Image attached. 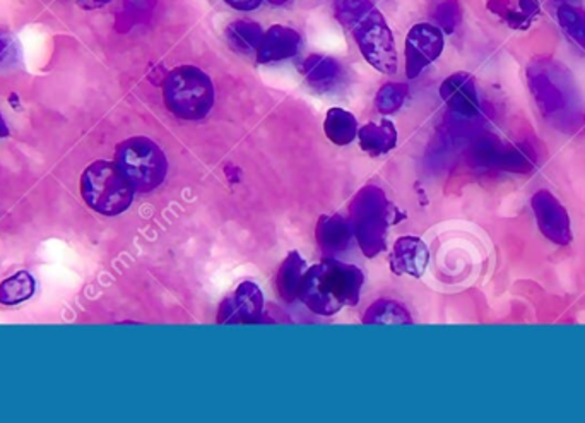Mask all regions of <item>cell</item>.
Instances as JSON below:
<instances>
[{"mask_svg": "<svg viewBox=\"0 0 585 423\" xmlns=\"http://www.w3.org/2000/svg\"><path fill=\"white\" fill-rule=\"evenodd\" d=\"M336 15L351 31L361 55L382 74L397 71L394 35L370 0H336Z\"/></svg>", "mask_w": 585, "mask_h": 423, "instance_id": "obj_1", "label": "cell"}, {"mask_svg": "<svg viewBox=\"0 0 585 423\" xmlns=\"http://www.w3.org/2000/svg\"><path fill=\"white\" fill-rule=\"evenodd\" d=\"M363 279L353 264L326 260L307 269L298 297L313 314L334 316L342 307L357 306Z\"/></svg>", "mask_w": 585, "mask_h": 423, "instance_id": "obj_2", "label": "cell"}, {"mask_svg": "<svg viewBox=\"0 0 585 423\" xmlns=\"http://www.w3.org/2000/svg\"><path fill=\"white\" fill-rule=\"evenodd\" d=\"M163 98L168 110L182 120H202L214 107V84L195 65H180L164 77Z\"/></svg>", "mask_w": 585, "mask_h": 423, "instance_id": "obj_3", "label": "cell"}, {"mask_svg": "<svg viewBox=\"0 0 585 423\" xmlns=\"http://www.w3.org/2000/svg\"><path fill=\"white\" fill-rule=\"evenodd\" d=\"M400 213L379 188L361 189L351 202V229L366 257H375L385 248V236Z\"/></svg>", "mask_w": 585, "mask_h": 423, "instance_id": "obj_4", "label": "cell"}, {"mask_svg": "<svg viewBox=\"0 0 585 423\" xmlns=\"http://www.w3.org/2000/svg\"><path fill=\"white\" fill-rule=\"evenodd\" d=\"M134 189L129 180L110 161H95L81 177V194L92 210L117 216L132 204Z\"/></svg>", "mask_w": 585, "mask_h": 423, "instance_id": "obj_5", "label": "cell"}, {"mask_svg": "<svg viewBox=\"0 0 585 423\" xmlns=\"http://www.w3.org/2000/svg\"><path fill=\"white\" fill-rule=\"evenodd\" d=\"M115 165L137 192H151L160 188L168 173L167 157L160 146L141 136L118 145Z\"/></svg>", "mask_w": 585, "mask_h": 423, "instance_id": "obj_6", "label": "cell"}, {"mask_svg": "<svg viewBox=\"0 0 585 423\" xmlns=\"http://www.w3.org/2000/svg\"><path fill=\"white\" fill-rule=\"evenodd\" d=\"M529 88L544 117H560L571 107L572 83L556 62L540 61L529 65Z\"/></svg>", "mask_w": 585, "mask_h": 423, "instance_id": "obj_7", "label": "cell"}, {"mask_svg": "<svg viewBox=\"0 0 585 423\" xmlns=\"http://www.w3.org/2000/svg\"><path fill=\"white\" fill-rule=\"evenodd\" d=\"M444 31L435 24L418 23L411 28L406 36V76L418 77L429 64H434L444 52Z\"/></svg>", "mask_w": 585, "mask_h": 423, "instance_id": "obj_8", "label": "cell"}, {"mask_svg": "<svg viewBox=\"0 0 585 423\" xmlns=\"http://www.w3.org/2000/svg\"><path fill=\"white\" fill-rule=\"evenodd\" d=\"M531 210L536 218L538 229L547 241L562 247L571 245L574 241L571 214L556 195L546 189H541L536 194H532Z\"/></svg>", "mask_w": 585, "mask_h": 423, "instance_id": "obj_9", "label": "cell"}, {"mask_svg": "<svg viewBox=\"0 0 585 423\" xmlns=\"http://www.w3.org/2000/svg\"><path fill=\"white\" fill-rule=\"evenodd\" d=\"M264 314V295L254 282H244L223 300L220 325H259Z\"/></svg>", "mask_w": 585, "mask_h": 423, "instance_id": "obj_10", "label": "cell"}, {"mask_svg": "<svg viewBox=\"0 0 585 423\" xmlns=\"http://www.w3.org/2000/svg\"><path fill=\"white\" fill-rule=\"evenodd\" d=\"M440 96L454 114L472 118L479 112V96L471 74L456 73L442 83Z\"/></svg>", "mask_w": 585, "mask_h": 423, "instance_id": "obj_11", "label": "cell"}, {"mask_svg": "<svg viewBox=\"0 0 585 423\" xmlns=\"http://www.w3.org/2000/svg\"><path fill=\"white\" fill-rule=\"evenodd\" d=\"M429 263V251L418 236H401L391 254V269L395 275L419 278Z\"/></svg>", "mask_w": 585, "mask_h": 423, "instance_id": "obj_12", "label": "cell"}, {"mask_svg": "<svg viewBox=\"0 0 585 423\" xmlns=\"http://www.w3.org/2000/svg\"><path fill=\"white\" fill-rule=\"evenodd\" d=\"M301 39L298 31L292 28L274 24L264 33L263 42L257 49V62L270 64V62L286 61L295 57L300 50Z\"/></svg>", "mask_w": 585, "mask_h": 423, "instance_id": "obj_13", "label": "cell"}, {"mask_svg": "<svg viewBox=\"0 0 585 423\" xmlns=\"http://www.w3.org/2000/svg\"><path fill=\"white\" fill-rule=\"evenodd\" d=\"M353 229L344 218L339 214L322 216L317 225V242L326 260H332L339 252L350 247Z\"/></svg>", "mask_w": 585, "mask_h": 423, "instance_id": "obj_14", "label": "cell"}, {"mask_svg": "<svg viewBox=\"0 0 585 423\" xmlns=\"http://www.w3.org/2000/svg\"><path fill=\"white\" fill-rule=\"evenodd\" d=\"M360 148L372 157L389 154L397 145V130L391 120L370 123L358 129Z\"/></svg>", "mask_w": 585, "mask_h": 423, "instance_id": "obj_15", "label": "cell"}, {"mask_svg": "<svg viewBox=\"0 0 585 423\" xmlns=\"http://www.w3.org/2000/svg\"><path fill=\"white\" fill-rule=\"evenodd\" d=\"M305 273H307V263L300 256V252H289L288 257L283 261L281 267H279L278 282H276V288H278L279 297L283 300H297Z\"/></svg>", "mask_w": 585, "mask_h": 423, "instance_id": "obj_16", "label": "cell"}, {"mask_svg": "<svg viewBox=\"0 0 585 423\" xmlns=\"http://www.w3.org/2000/svg\"><path fill=\"white\" fill-rule=\"evenodd\" d=\"M323 130L329 141L338 146H347L353 142L358 136V123L351 112L342 108H331L327 112Z\"/></svg>", "mask_w": 585, "mask_h": 423, "instance_id": "obj_17", "label": "cell"}, {"mask_svg": "<svg viewBox=\"0 0 585 423\" xmlns=\"http://www.w3.org/2000/svg\"><path fill=\"white\" fill-rule=\"evenodd\" d=\"M263 36V28L254 21H233L226 28V40L236 52H257Z\"/></svg>", "mask_w": 585, "mask_h": 423, "instance_id": "obj_18", "label": "cell"}, {"mask_svg": "<svg viewBox=\"0 0 585 423\" xmlns=\"http://www.w3.org/2000/svg\"><path fill=\"white\" fill-rule=\"evenodd\" d=\"M34 290H36V282L33 276L28 271H20L0 285V304L18 306L21 302L33 297Z\"/></svg>", "mask_w": 585, "mask_h": 423, "instance_id": "obj_19", "label": "cell"}, {"mask_svg": "<svg viewBox=\"0 0 585 423\" xmlns=\"http://www.w3.org/2000/svg\"><path fill=\"white\" fill-rule=\"evenodd\" d=\"M410 314L397 302L379 300L366 310L363 325H411Z\"/></svg>", "mask_w": 585, "mask_h": 423, "instance_id": "obj_20", "label": "cell"}, {"mask_svg": "<svg viewBox=\"0 0 585 423\" xmlns=\"http://www.w3.org/2000/svg\"><path fill=\"white\" fill-rule=\"evenodd\" d=\"M556 20L565 35L585 50V12L571 4H562L556 11Z\"/></svg>", "mask_w": 585, "mask_h": 423, "instance_id": "obj_21", "label": "cell"}, {"mask_svg": "<svg viewBox=\"0 0 585 423\" xmlns=\"http://www.w3.org/2000/svg\"><path fill=\"white\" fill-rule=\"evenodd\" d=\"M487 8L513 30H528L531 27L532 21L522 12L521 0H487Z\"/></svg>", "mask_w": 585, "mask_h": 423, "instance_id": "obj_22", "label": "cell"}, {"mask_svg": "<svg viewBox=\"0 0 585 423\" xmlns=\"http://www.w3.org/2000/svg\"><path fill=\"white\" fill-rule=\"evenodd\" d=\"M305 76L312 84H329L339 76L341 67L338 61L331 57H323V55H310L305 61L304 65Z\"/></svg>", "mask_w": 585, "mask_h": 423, "instance_id": "obj_23", "label": "cell"}, {"mask_svg": "<svg viewBox=\"0 0 585 423\" xmlns=\"http://www.w3.org/2000/svg\"><path fill=\"white\" fill-rule=\"evenodd\" d=\"M407 96V86L403 83H387L379 89L375 96L376 110L384 115L394 114L404 105Z\"/></svg>", "mask_w": 585, "mask_h": 423, "instance_id": "obj_24", "label": "cell"}, {"mask_svg": "<svg viewBox=\"0 0 585 423\" xmlns=\"http://www.w3.org/2000/svg\"><path fill=\"white\" fill-rule=\"evenodd\" d=\"M438 28L445 33H454L460 23V6L457 0H444L435 11Z\"/></svg>", "mask_w": 585, "mask_h": 423, "instance_id": "obj_25", "label": "cell"}, {"mask_svg": "<svg viewBox=\"0 0 585 423\" xmlns=\"http://www.w3.org/2000/svg\"><path fill=\"white\" fill-rule=\"evenodd\" d=\"M155 0H126L124 2V18L130 21V24L134 21H141L146 15L151 14L152 9H155Z\"/></svg>", "mask_w": 585, "mask_h": 423, "instance_id": "obj_26", "label": "cell"}, {"mask_svg": "<svg viewBox=\"0 0 585 423\" xmlns=\"http://www.w3.org/2000/svg\"><path fill=\"white\" fill-rule=\"evenodd\" d=\"M225 4H228L230 8L236 9V11H255V9L260 8L264 0H223Z\"/></svg>", "mask_w": 585, "mask_h": 423, "instance_id": "obj_27", "label": "cell"}, {"mask_svg": "<svg viewBox=\"0 0 585 423\" xmlns=\"http://www.w3.org/2000/svg\"><path fill=\"white\" fill-rule=\"evenodd\" d=\"M521 9L528 20L534 21L540 14V0H521Z\"/></svg>", "mask_w": 585, "mask_h": 423, "instance_id": "obj_28", "label": "cell"}, {"mask_svg": "<svg viewBox=\"0 0 585 423\" xmlns=\"http://www.w3.org/2000/svg\"><path fill=\"white\" fill-rule=\"evenodd\" d=\"M111 0H77L81 9H86V11H95V9L105 8V6L110 4Z\"/></svg>", "mask_w": 585, "mask_h": 423, "instance_id": "obj_29", "label": "cell"}, {"mask_svg": "<svg viewBox=\"0 0 585 423\" xmlns=\"http://www.w3.org/2000/svg\"><path fill=\"white\" fill-rule=\"evenodd\" d=\"M9 50H11V42H9L8 36L0 33V61L9 54Z\"/></svg>", "mask_w": 585, "mask_h": 423, "instance_id": "obj_30", "label": "cell"}, {"mask_svg": "<svg viewBox=\"0 0 585 423\" xmlns=\"http://www.w3.org/2000/svg\"><path fill=\"white\" fill-rule=\"evenodd\" d=\"M8 134V127H6L4 120L0 117V136H6Z\"/></svg>", "mask_w": 585, "mask_h": 423, "instance_id": "obj_31", "label": "cell"}, {"mask_svg": "<svg viewBox=\"0 0 585 423\" xmlns=\"http://www.w3.org/2000/svg\"><path fill=\"white\" fill-rule=\"evenodd\" d=\"M267 2H269L270 6H276V8H278V6L286 4L288 0H267Z\"/></svg>", "mask_w": 585, "mask_h": 423, "instance_id": "obj_32", "label": "cell"}, {"mask_svg": "<svg viewBox=\"0 0 585 423\" xmlns=\"http://www.w3.org/2000/svg\"><path fill=\"white\" fill-rule=\"evenodd\" d=\"M556 2H560V4H566V2H571V0H556Z\"/></svg>", "mask_w": 585, "mask_h": 423, "instance_id": "obj_33", "label": "cell"}]
</instances>
